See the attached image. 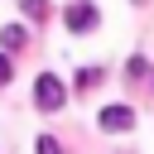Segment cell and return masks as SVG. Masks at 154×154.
<instances>
[{"instance_id": "obj_3", "label": "cell", "mask_w": 154, "mask_h": 154, "mask_svg": "<svg viewBox=\"0 0 154 154\" xmlns=\"http://www.w3.org/2000/svg\"><path fill=\"white\" fill-rule=\"evenodd\" d=\"M135 125V111L130 106H106L101 111V130H130Z\"/></svg>"}, {"instance_id": "obj_7", "label": "cell", "mask_w": 154, "mask_h": 154, "mask_svg": "<svg viewBox=\"0 0 154 154\" xmlns=\"http://www.w3.org/2000/svg\"><path fill=\"white\" fill-rule=\"evenodd\" d=\"M24 14L29 19H48V0H24Z\"/></svg>"}, {"instance_id": "obj_4", "label": "cell", "mask_w": 154, "mask_h": 154, "mask_svg": "<svg viewBox=\"0 0 154 154\" xmlns=\"http://www.w3.org/2000/svg\"><path fill=\"white\" fill-rule=\"evenodd\" d=\"M0 43H5V48H24V29H19V24L0 29Z\"/></svg>"}, {"instance_id": "obj_8", "label": "cell", "mask_w": 154, "mask_h": 154, "mask_svg": "<svg viewBox=\"0 0 154 154\" xmlns=\"http://www.w3.org/2000/svg\"><path fill=\"white\" fill-rule=\"evenodd\" d=\"M34 154H63V149H58V140H53V135H38V144H34Z\"/></svg>"}, {"instance_id": "obj_9", "label": "cell", "mask_w": 154, "mask_h": 154, "mask_svg": "<svg viewBox=\"0 0 154 154\" xmlns=\"http://www.w3.org/2000/svg\"><path fill=\"white\" fill-rule=\"evenodd\" d=\"M10 72H14V67H10V58H5V53H0V87H5V82H10Z\"/></svg>"}, {"instance_id": "obj_5", "label": "cell", "mask_w": 154, "mask_h": 154, "mask_svg": "<svg viewBox=\"0 0 154 154\" xmlns=\"http://www.w3.org/2000/svg\"><path fill=\"white\" fill-rule=\"evenodd\" d=\"M125 72H130L135 82H149V63H144V58H130V63H125Z\"/></svg>"}, {"instance_id": "obj_2", "label": "cell", "mask_w": 154, "mask_h": 154, "mask_svg": "<svg viewBox=\"0 0 154 154\" xmlns=\"http://www.w3.org/2000/svg\"><path fill=\"white\" fill-rule=\"evenodd\" d=\"M63 19H67V29H72V34L96 29V10H91V5H67V14H63Z\"/></svg>"}, {"instance_id": "obj_1", "label": "cell", "mask_w": 154, "mask_h": 154, "mask_svg": "<svg viewBox=\"0 0 154 154\" xmlns=\"http://www.w3.org/2000/svg\"><path fill=\"white\" fill-rule=\"evenodd\" d=\"M34 101H38L43 111H58V106L67 101V91H63V82H58V77H48V72H43V77L34 82Z\"/></svg>"}, {"instance_id": "obj_6", "label": "cell", "mask_w": 154, "mask_h": 154, "mask_svg": "<svg viewBox=\"0 0 154 154\" xmlns=\"http://www.w3.org/2000/svg\"><path fill=\"white\" fill-rule=\"evenodd\" d=\"M96 82H101V67H82V72H77V87H82V91H91Z\"/></svg>"}]
</instances>
